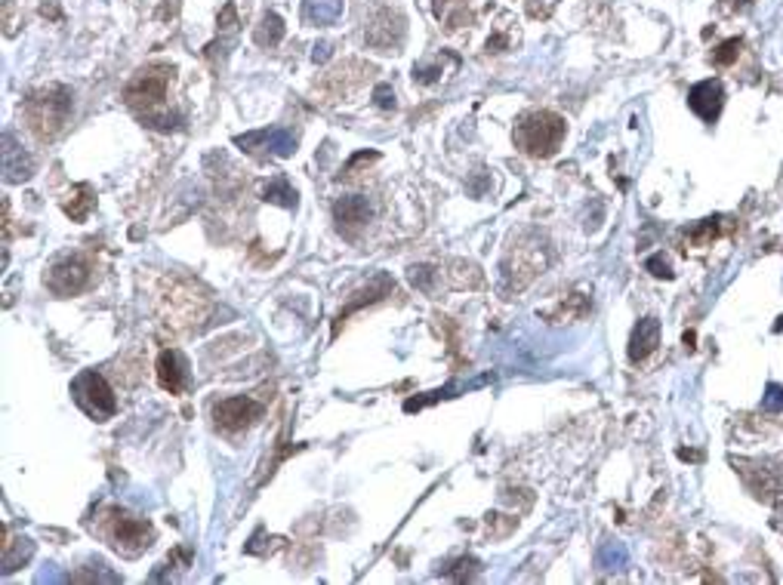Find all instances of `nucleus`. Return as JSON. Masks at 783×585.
Returning a JSON list of instances; mask_svg holds the SVG:
<instances>
[{"label":"nucleus","mask_w":783,"mask_h":585,"mask_svg":"<svg viewBox=\"0 0 783 585\" xmlns=\"http://www.w3.org/2000/svg\"><path fill=\"white\" fill-rule=\"evenodd\" d=\"M377 157H379L377 151H358V155L352 157L349 164H345V176H352V173H355L358 166H362V164H367V160H377Z\"/></svg>","instance_id":"cd10ccee"},{"label":"nucleus","mask_w":783,"mask_h":585,"mask_svg":"<svg viewBox=\"0 0 783 585\" xmlns=\"http://www.w3.org/2000/svg\"><path fill=\"white\" fill-rule=\"evenodd\" d=\"M253 40L260 47H278L284 40V19L278 16V13H266V16L260 19V25H256L253 31Z\"/></svg>","instance_id":"dca6fc26"},{"label":"nucleus","mask_w":783,"mask_h":585,"mask_svg":"<svg viewBox=\"0 0 783 585\" xmlns=\"http://www.w3.org/2000/svg\"><path fill=\"white\" fill-rule=\"evenodd\" d=\"M688 106L691 111L700 117V121L712 123L719 114H722V106H725V93H722V83L719 81H700L697 87H691L688 93Z\"/></svg>","instance_id":"1a4fd4ad"},{"label":"nucleus","mask_w":783,"mask_h":585,"mask_svg":"<svg viewBox=\"0 0 783 585\" xmlns=\"http://www.w3.org/2000/svg\"><path fill=\"white\" fill-rule=\"evenodd\" d=\"M644 266H648V271H651V275H657V277H672V271H669V262L663 259V256H651V259L644 262Z\"/></svg>","instance_id":"bb28decb"},{"label":"nucleus","mask_w":783,"mask_h":585,"mask_svg":"<svg viewBox=\"0 0 783 585\" xmlns=\"http://www.w3.org/2000/svg\"><path fill=\"white\" fill-rule=\"evenodd\" d=\"M373 106L383 108V111L395 108V93H392L389 83H377V89H373Z\"/></svg>","instance_id":"b1692460"},{"label":"nucleus","mask_w":783,"mask_h":585,"mask_svg":"<svg viewBox=\"0 0 783 585\" xmlns=\"http://www.w3.org/2000/svg\"><path fill=\"white\" fill-rule=\"evenodd\" d=\"M657 345H660V320H654V318L639 320V326L633 330V339H629V360L639 364V360L648 358Z\"/></svg>","instance_id":"f8f14e48"},{"label":"nucleus","mask_w":783,"mask_h":585,"mask_svg":"<svg viewBox=\"0 0 783 585\" xmlns=\"http://www.w3.org/2000/svg\"><path fill=\"white\" fill-rule=\"evenodd\" d=\"M345 10V0H306L302 4V22L306 25H334Z\"/></svg>","instance_id":"4468645a"},{"label":"nucleus","mask_w":783,"mask_h":585,"mask_svg":"<svg viewBox=\"0 0 783 585\" xmlns=\"http://www.w3.org/2000/svg\"><path fill=\"white\" fill-rule=\"evenodd\" d=\"M170 81H173V68L170 65H149L127 83V89H123V99H127L130 108H142V106L155 108V106H161L164 96H167Z\"/></svg>","instance_id":"20e7f679"},{"label":"nucleus","mask_w":783,"mask_h":585,"mask_svg":"<svg viewBox=\"0 0 783 585\" xmlns=\"http://www.w3.org/2000/svg\"><path fill=\"white\" fill-rule=\"evenodd\" d=\"M716 234H719V219H703L700 225L685 232V241H688L694 250H700V247H706V243L716 238Z\"/></svg>","instance_id":"6ab92c4d"},{"label":"nucleus","mask_w":783,"mask_h":585,"mask_svg":"<svg viewBox=\"0 0 783 585\" xmlns=\"http://www.w3.org/2000/svg\"><path fill=\"white\" fill-rule=\"evenodd\" d=\"M334 219L339 225V232H358L367 219H370V204L362 198V194H349V198H339L334 204Z\"/></svg>","instance_id":"9b49d317"},{"label":"nucleus","mask_w":783,"mask_h":585,"mask_svg":"<svg viewBox=\"0 0 783 585\" xmlns=\"http://www.w3.org/2000/svg\"><path fill=\"white\" fill-rule=\"evenodd\" d=\"M157 382H161L170 394L185 392V386H189V360H185L183 352L170 348V352H164L161 358H157Z\"/></svg>","instance_id":"9d476101"},{"label":"nucleus","mask_w":783,"mask_h":585,"mask_svg":"<svg viewBox=\"0 0 783 585\" xmlns=\"http://www.w3.org/2000/svg\"><path fill=\"white\" fill-rule=\"evenodd\" d=\"M262 200L268 204H278V207H287V210H296L300 198H296V188L287 182V176H275L272 182L262 188Z\"/></svg>","instance_id":"2eb2a0df"},{"label":"nucleus","mask_w":783,"mask_h":585,"mask_svg":"<svg viewBox=\"0 0 783 585\" xmlns=\"http://www.w3.org/2000/svg\"><path fill=\"white\" fill-rule=\"evenodd\" d=\"M762 407L771 410V413H780V410H783V388L780 386H768V394H765V401H762Z\"/></svg>","instance_id":"a878e982"},{"label":"nucleus","mask_w":783,"mask_h":585,"mask_svg":"<svg viewBox=\"0 0 783 585\" xmlns=\"http://www.w3.org/2000/svg\"><path fill=\"white\" fill-rule=\"evenodd\" d=\"M262 416V403L247 398V394H238V398H226L213 407V420H217L219 428L226 431H241L247 426H253Z\"/></svg>","instance_id":"0eeeda50"},{"label":"nucleus","mask_w":783,"mask_h":585,"mask_svg":"<svg viewBox=\"0 0 783 585\" xmlns=\"http://www.w3.org/2000/svg\"><path fill=\"white\" fill-rule=\"evenodd\" d=\"M89 207H93V188L78 185V188H74V200H68V204H65V213L72 216L74 222H84Z\"/></svg>","instance_id":"a211bd4d"},{"label":"nucleus","mask_w":783,"mask_h":585,"mask_svg":"<svg viewBox=\"0 0 783 585\" xmlns=\"http://www.w3.org/2000/svg\"><path fill=\"white\" fill-rule=\"evenodd\" d=\"M232 25H234V6L226 4L223 16H219V28H232Z\"/></svg>","instance_id":"c756f323"},{"label":"nucleus","mask_w":783,"mask_h":585,"mask_svg":"<svg viewBox=\"0 0 783 585\" xmlns=\"http://www.w3.org/2000/svg\"><path fill=\"white\" fill-rule=\"evenodd\" d=\"M734 4H750V0H734Z\"/></svg>","instance_id":"7c9ffc66"},{"label":"nucleus","mask_w":783,"mask_h":585,"mask_svg":"<svg viewBox=\"0 0 783 585\" xmlns=\"http://www.w3.org/2000/svg\"><path fill=\"white\" fill-rule=\"evenodd\" d=\"M626 564V548L620 542H608L599 552V567H623Z\"/></svg>","instance_id":"412c9836"},{"label":"nucleus","mask_w":783,"mask_h":585,"mask_svg":"<svg viewBox=\"0 0 783 585\" xmlns=\"http://www.w3.org/2000/svg\"><path fill=\"white\" fill-rule=\"evenodd\" d=\"M89 284V266L81 256H65V259L53 262L50 275H47V287L56 296H74Z\"/></svg>","instance_id":"423d86ee"},{"label":"nucleus","mask_w":783,"mask_h":585,"mask_svg":"<svg viewBox=\"0 0 783 585\" xmlns=\"http://www.w3.org/2000/svg\"><path fill=\"white\" fill-rule=\"evenodd\" d=\"M74 580H78V582H93V580L117 582V573H112V570H108L102 561H96V570H89V573H74Z\"/></svg>","instance_id":"5701e85b"},{"label":"nucleus","mask_w":783,"mask_h":585,"mask_svg":"<svg viewBox=\"0 0 783 585\" xmlns=\"http://www.w3.org/2000/svg\"><path fill=\"white\" fill-rule=\"evenodd\" d=\"M330 50H334L330 44H318L315 53H311V59H315V62H328L330 59Z\"/></svg>","instance_id":"c85d7f7f"},{"label":"nucleus","mask_w":783,"mask_h":585,"mask_svg":"<svg viewBox=\"0 0 783 585\" xmlns=\"http://www.w3.org/2000/svg\"><path fill=\"white\" fill-rule=\"evenodd\" d=\"M25 114H29L31 130L40 139H53L65 127L68 114H72V89L68 87H50L40 89L29 99L25 106Z\"/></svg>","instance_id":"f03ea898"},{"label":"nucleus","mask_w":783,"mask_h":585,"mask_svg":"<svg viewBox=\"0 0 783 585\" xmlns=\"http://www.w3.org/2000/svg\"><path fill=\"white\" fill-rule=\"evenodd\" d=\"M392 290H395V284L389 281V277H386V275H377V277H373V281H370V287L364 290V296H367V302H377V299L389 296ZM362 305H364V299H358V302H349V309H345L343 315H339V320H345V318L352 315V311L362 309Z\"/></svg>","instance_id":"f3484780"},{"label":"nucleus","mask_w":783,"mask_h":585,"mask_svg":"<svg viewBox=\"0 0 783 585\" xmlns=\"http://www.w3.org/2000/svg\"><path fill=\"white\" fill-rule=\"evenodd\" d=\"M72 394H74V401H78V407L84 410L87 416H93L96 422L112 420L115 410H117L112 386L106 382V376L96 373V370H84V373L74 376Z\"/></svg>","instance_id":"7ed1b4c3"},{"label":"nucleus","mask_w":783,"mask_h":585,"mask_svg":"<svg viewBox=\"0 0 783 585\" xmlns=\"http://www.w3.org/2000/svg\"><path fill=\"white\" fill-rule=\"evenodd\" d=\"M432 277H435V271L429 266L411 268V281H413V287H420V290H432Z\"/></svg>","instance_id":"393cba45"},{"label":"nucleus","mask_w":783,"mask_h":585,"mask_svg":"<svg viewBox=\"0 0 783 585\" xmlns=\"http://www.w3.org/2000/svg\"><path fill=\"white\" fill-rule=\"evenodd\" d=\"M106 527L108 536H112V546L123 555H140L155 539V533H151V527L145 521L133 518L127 512H117V508H112V518H106Z\"/></svg>","instance_id":"39448f33"},{"label":"nucleus","mask_w":783,"mask_h":585,"mask_svg":"<svg viewBox=\"0 0 783 585\" xmlns=\"http://www.w3.org/2000/svg\"><path fill=\"white\" fill-rule=\"evenodd\" d=\"M34 555V546H31V539H19V546H16V552H13V546H4V573H13V570L19 567V561H29Z\"/></svg>","instance_id":"aec40b11"},{"label":"nucleus","mask_w":783,"mask_h":585,"mask_svg":"<svg viewBox=\"0 0 783 585\" xmlns=\"http://www.w3.org/2000/svg\"><path fill=\"white\" fill-rule=\"evenodd\" d=\"M4 173H6V182H25L34 173V160L25 155L22 148L13 145L10 133L4 136Z\"/></svg>","instance_id":"ddd939ff"},{"label":"nucleus","mask_w":783,"mask_h":585,"mask_svg":"<svg viewBox=\"0 0 783 585\" xmlns=\"http://www.w3.org/2000/svg\"><path fill=\"white\" fill-rule=\"evenodd\" d=\"M234 142L241 145L244 151H251V155H256V151H268V155L275 157H290L296 151V136L290 133V130H256V133H247V136H238Z\"/></svg>","instance_id":"6e6552de"},{"label":"nucleus","mask_w":783,"mask_h":585,"mask_svg":"<svg viewBox=\"0 0 783 585\" xmlns=\"http://www.w3.org/2000/svg\"><path fill=\"white\" fill-rule=\"evenodd\" d=\"M565 133L567 123L556 111H531L515 123V145L528 157H552Z\"/></svg>","instance_id":"f257e3e1"},{"label":"nucleus","mask_w":783,"mask_h":585,"mask_svg":"<svg viewBox=\"0 0 783 585\" xmlns=\"http://www.w3.org/2000/svg\"><path fill=\"white\" fill-rule=\"evenodd\" d=\"M737 53H740V40L734 38V40H725L722 47H719L716 53H712V62H716L719 68H725V65H731L734 59H737Z\"/></svg>","instance_id":"4be33fe9"}]
</instances>
